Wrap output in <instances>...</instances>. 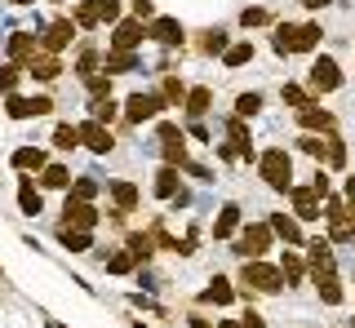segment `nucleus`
I'll list each match as a JSON object with an SVG mask.
<instances>
[{
	"mask_svg": "<svg viewBox=\"0 0 355 328\" xmlns=\"http://www.w3.org/2000/svg\"><path fill=\"white\" fill-rule=\"evenodd\" d=\"M320 36H324V31H320L315 23H302V27H275V36H271V49L275 53H311L320 45Z\"/></svg>",
	"mask_w": 355,
	"mask_h": 328,
	"instance_id": "nucleus-1",
	"label": "nucleus"
},
{
	"mask_svg": "<svg viewBox=\"0 0 355 328\" xmlns=\"http://www.w3.org/2000/svg\"><path fill=\"white\" fill-rule=\"evenodd\" d=\"M258 173H262V182L271 191H288V187H293V160H288L284 147L262 151V156H258Z\"/></svg>",
	"mask_w": 355,
	"mask_h": 328,
	"instance_id": "nucleus-2",
	"label": "nucleus"
},
{
	"mask_svg": "<svg viewBox=\"0 0 355 328\" xmlns=\"http://www.w3.org/2000/svg\"><path fill=\"white\" fill-rule=\"evenodd\" d=\"M240 284L249 293H280L284 289V275H280V266H266L262 257H253V262H244Z\"/></svg>",
	"mask_w": 355,
	"mask_h": 328,
	"instance_id": "nucleus-3",
	"label": "nucleus"
},
{
	"mask_svg": "<svg viewBox=\"0 0 355 328\" xmlns=\"http://www.w3.org/2000/svg\"><path fill=\"white\" fill-rule=\"evenodd\" d=\"M76 27H98V23H120V0H85V5H76L71 14Z\"/></svg>",
	"mask_w": 355,
	"mask_h": 328,
	"instance_id": "nucleus-4",
	"label": "nucleus"
},
{
	"mask_svg": "<svg viewBox=\"0 0 355 328\" xmlns=\"http://www.w3.org/2000/svg\"><path fill=\"white\" fill-rule=\"evenodd\" d=\"M271 239H275V231L266 222H253V226H244L240 231V239H236V253L244 257V262H253V257H262L266 248H271Z\"/></svg>",
	"mask_w": 355,
	"mask_h": 328,
	"instance_id": "nucleus-5",
	"label": "nucleus"
},
{
	"mask_svg": "<svg viewBox=\"0 0 355 328\" xmlns=\"http://www.w3.org/2000/svg\"><path fill=\"white\" fill-rule=\"evenodd\" d=\"M306 80H311V93H333V89L342 84V71H338V62H333L329 53H320V58L311 62Z\"/></svg>",
	"mask_w": 355,
	"mask_h": 328,
	"instance_id": "nucleus-6",
	"label": "nucleus"
},
{
	"mask_svg": "<svg viewBox=\"0 0 355 328\" xmlns=\"http://www.w3.org/2000/svg\"><path fill=\"white\" fill-rule=\"evenodd\" d=\"M288 200H293V217H297V222H315L324 195H320L315 187H288Z\"/></svg>",
	"mask_w": 355,
	"mask_h": 328,
	"instance_id": "nucleus-7",
	"label": "nucleus"
},
{
	"mask_svg": "<svg viewBox=\"0 0 355 328\" xmlns=\"http://www.w3.org/2000/svg\"><path fill=\"white\" fill-rule=\"evenodd\" d=\"M160 151H164V164H178V169L187 164V134L169 120L160 125Z\"/></svg>",
	"mask_w": 355,
	"mask_h": 328,
	"instance_id": "nucleus-8",
	"label": "nucleus"
},
{
	"mask_svg": "<svg viewBox=\"0 0 355 328\" xmlns=\"http://www.w3.org/2000/svg\"><path fill=\"white\" fill-rule=\"evenodd\" d=\"M5 111H9V120H36V116L53 111V98H18V93H9Z\"/></svg>",
	"mask_w": 355,
	"mask_h": 328,
	"instance_id": "nucleus-9",
	"label": "nucleus"
},
{
	"mask_svg": "<svg viewBox=\"0 0 355 328\" xmlns=\"http://www.w3.org/2000/svg\"><path fill=\"white\" fill-rule=\"evenodd\" d=\"M62 226L94 231V226H98V209H94L89 200H71V195H67V204H62Z\"/></svg>",
	"mask_w": 355,
	"mask_h": 328,
	"instance_id": "nucleus-10",
	"label": "nucleus"
},
{
	"mask_svg": "<svg viewBox=\"0 0 355 328\" xmlns=\"http://www.w3.org/2000/svg\"><path fill=\"white\" fill-rule=\"evenodd\" d=\"M160 107H164V98H160V93H133L129 102H125V120H129V125L155 120V116H160Z\"/></svg>",
	"mask_w": 355,
	"mask_h": 328,
	"instance_id": "nucleus-11",
	"label": "nucleus"
},
{
	"mask_svg": "<svg viewBox=\"0 0 355 328\" xmlns=\"http://www.w3.org/2000/svg\"><path fill=\"white\" fill-rule=\"evenodd\" d=\"M71 36H76V23H71V18H53V23L44 27L40 49H44V53H62L67 45H71Z\"/></svg>",
	"mask_w": 355,
	"mask_h": 328,
	"instance_id": "nucleus-12",
	"label": "nucleus"
},
{
	"mask_svg": "<svg viewBox=\"0 0 355 328\" xmlns=\"http://www.w3.org/2000/svg\"><path fill=\"white\" fill-rule=\"evenodd\" d=\"M142 40H147V27L138 18H120L116 31H111V49H138Z\"/></svg>",
	"mask_w": 355,
	"mask_h": 328,
	"instance_id": "nucleus-13",
	"label": "nucleus"
},
{
	"mask_svg": "<svg viewBox=\"0 0 355 328\" xmlns=\"http://www.w3.org/2000/svg\"><path fill=\"white\" fill-rule=\"evenodd\" d=\"M147 36H151V40H160L164 49H178V45L187 40V31H182V23H178V18H151Z\"/></svg>",
	"mask_w": 355,
	"mask_h": 328,
	"instance_id": "nucleus-14",
	"label": "nucleus"
},
{
	"mask_svg": "<svg viewBox=\"0 0 355 328\" xmlns=\"http://www.w3.org/2000/svg\"><path fill=\"white\" fill-rule=\"evenodd\" d=\"M80 129V142L89 151H98V156H107L111 147H116V138H111V129L107 125H98V120H85V125H76Z\"/></svg>",
	"mask_w": 355,
	"mask_h": 328,
	"instance_id": "nucleus-15",
	"label": "nucleus"
},
{
	"mask_svg": "<svg viewBox=\"0 0 355 328\" xmlns=\"http://www.w3.org/2000/svg\"><path fill=\"white\" fill-rule=\"evenodd\" d=\"M297 125H302L306 134H333V116H329L320 102H306V107H297Z\"/></svg>",
	"mask_w": 355,
	"mask_h": 328,
	"instance_id": "nucleus-16",
	"label": "nucleus"
},
{
	"mask_svg": "<svg viewBox=\"0 0 355 328\" xmlns=\"http://www.w3.org/2000/svg\"><path fill=\"white\" fill-rule=\"evenodd\" d=\"M40 53V40L31 36V31H14L9 36V62H18V67H27L31 58Z\"/></svg>",
	"mask_w": 355,
	"mask_h": 328,
	"instance_id": "nucleus-17",
	"label": "nucleus"
},
{
	"mask_svg": "<svg viewBox=\"0 0 355 328\" xmlns=\"http://www.w3.org/2000/svg\"><path fill=\"white\" fill-rule=\"evenodd\" d=\"M22 71L49 84V80H58V75H62V62H58V53H44V49H40V53H36V58H31V62H27Z\"/></svg>",
	"mask_w": 355,
	"mask_h": 328,
	"instance_id": "nucleus-18",
	"label": "nucleus"
},
{
	"mask_svg": "<svg viewBox=\"0 0 355 328\" xmlns=\"http://www.w3.org/2000/svg\"><path fill=\"white\" fill-rule=\"evenodd\" d=\"M315 275V289H320V302L324 306H338L342 302V280H338V271L324 266V271H311Z\"/></svg>",
	"mask_w": 355,
	"mask_h": 328,
	"instance_id": "nucleus-19",
	"label": "nucleus"
},
{
	"mask_svg": "<svg viewBox=\"0 0 355 328\" xmlns=\"http://www.w3.org/2000/svg\"><path fill=\"white\" fill-rule=\"evenodd\" d=\"M111 200H116V217L138 209V187L133 182H111Z\"/></svg>",
	"mask_w": 355,
	"mask_h": 328,
	"instance_id": "nucleus-20",
	"label": "nucleus"
},
{
	"mask_svg": "<svg viewBox=\"0 0 355 328\" xmlns=\"http://www.w3.org/2000/svg\"><path fill=\"white\" fill-rule=\"evenodd\" d=\"M58 244L71 253H89L94 248V231H76V226H58Z\"/></svg>",
	"mask_w": 355,
	"mask_h": 328,
	"instance_id": "nucleus-21",
	"label": "nucleus"
},
{
	"mask_svg": "<svg viewBox=\"0 0 355 328\" xmlns=\"http://www.w3.org/2000/svg\"><path fill=\"white\" fill-rule=\"evenodd\" d=\"M271 226L275 235H284V244H302V226H297V217H288V213H271Z\"/></svg>",
	"mask_w": 355,
	"mask_h": 328,
	"instance_id": "nucleus-22",
	"label": "nucleus"
},
{
	"mask_svg": "<svg viewBox=\"0 0 355 328\" xmlns=\"http://www.w3.org/2000/svg\"><path fill=\"white\" fill-rule=\"evenodd\" d=\"M44 164H49V160H44L40 147H18V151H14V169H18V173H40Z\"/></svg>",
	"mask_w": 355,
	"mask_h": 328,
	"instance_id": "nucleus-23",
	"label": "nucleus"
},
{
	"mask_svg": "<svg viewBox=\"0 0 355 328\" xmlns=\"http://www.w3.org/2000/svg\"><path fill=\"white\" fill-rule=\"evenodd\" d=\"M18 209L27 213V217H36V213L44 209V200H40V191H36V182H31V178L18 182Z\"/></svg>",
	"mask_w": 355,
	"mask_h": 328,
	"instance_id": "nucleus-24",
	"label": "nucleus"
},
{
	"mask_svg": "<svg viewBox=\"0 0 355 328\" xmlns=\"http://www.w3.org/2000/svg\"><path fill=\"white\" fill-rule=\"evenodd\" d=\"M236 226H240V204H222V213H218V222H214V239H231V235H236Z\"/></svg>",
	"mask_w": 355,
	"mask_h": 328,
	"instance_id": "nucleus-25",
	"label": "nucleus"
},
{
	"mask_svg": "<svg viewBox=\"0 0 355 328\" xmlns=\"http://www.w3.org/2000/svg\"><path fill=\"white\" fill-rule=\"evenodd\" d=\"M40 187H49V191L71 187V173H67V164H44V169H40Z\"/></svg>",
	"mask_w": 355,
	"mask_h": 328,
	"instance_id": "nucleus-26",
	"label": "nucleus"
},
{
	"mask_svg": "<svg viewBox=\"0 0 355 328\" xmlns=\"http://www.w3.org/2000/svg\"><path fill=\"white\" fill-rule=\"evenodd\" d=\"M107 71H116V75L138 71V53H133V49H111L107 53Z\"/></svg>",
	"mask_w": 355,
	"mask_h": 328,
	"instance_id": "nucleus-27",
	"label": "nucleus"
},
{
	"mask_svg": "<svg viewBox=\"0 0 355 328\" xmlns=\"http://www.w3.org/2000/svg\"><path fill=\"white\" fill-rule=\"evenodd\" d=\"M155 195H160V200H173L178 195V164H164V169L155 173Z\"/></svg>",
	"mask_w": 355,
	"mask_h": 328,
	"instance_id": "nucleus-28",
	"label": "nucleus"
},
{
	"mask_svg": "<svg viewBox=\"0 0 355 328\" xmlns=\"http://www.w3.org/2000/svg\"><path fill=\"white\" fill-rule=\"evenodd\" d=\"M205 302H214V306H227L231 298H236V289H231V280H222V275H214V284H209L205 293H200Z\"/></svg>",
	"mask_w": 355,
	"mask_h": 328,
	"instance_id": "nucleus-29",
	"label": "nucleus"
},
{
	"mask_svg": "<svg viewBox=\"0 0 355 328\" xmlns=\"http://www.w3.org/2000/svg\"><path fill=\"white\" fill-rule=\"evenodd\" d=\"M182 102H187V116H191V120H200V116L209 111V102H214V93H209L205 84H200V89H191V93L182 98Z\"/></svg>",
	"mask_w": 355,
	"mask_h": 328,
	"instance_id": "nucleus-30",
	"label": "nucleus"
},
{
	"mask_svg": "<svg viewBox=\"0 0 355 328\" xmlns=\"http://www.w3.org/2000/svg\"><path fill=\"white\" fill-rule=\"evenodd\" d=\"M280 275H284V284H302V275H306L302 257H297L293 248H284V262H280Z\"/></svg>",
	"mask_w": 355,
	"mask_h": 328,
	"instance_id": "nucleus-31",
	"label": "nucleus"
},
{
	"mask_svg": "<svg viewBox=\"0 0 355 328\" xmlns=\"http://www.w3.org/2000/svg\"><path fill=\"white\" fill-rule=\"evenodd\" d=\"M311 271H324V266H333V244L329 239H311Z\"/></svg>",
	"mask_w": 355,
	"mask_h": 328,
	"instance_id": "nucleus-32",
	"label": "nucleus"
},
{
	"mask_svg": "<svg viewBox=\"0 0 355 328\" xmlns=\"http://www.w3.org/2000/svg\"><path fill=\"white\" fill-rule=\"evenodd\" d=\"M53 147H58V151H76V147H80V129H76V125H58V129H53Z\"/></svg>",
	"mask_w": 355,
	"mask_h": 328,
	"instance_id": "nucleus-33",
	"label": "nucleus"
},
{
	"mask_svg": "<svg viewBox=\"0 0 355 328\" xmlns=\"http://www.w3.org/2000/svg\"><path fill=\"white\" fill-rule=\"evenodd\" d=\"M129 253L138 257V262H147V257L155 253V239H151V231H138V235H129Z\"/></svg>",
	"mask_w": 355,
	"mask_h": 328,
	"instance_id": "nucleus-34",
	"label": "nucleus"
},
{
	"mask_svg": "<svg viewBox=\"0 0 355 328\" xmlns=\"http://www.w3.org/2000/svg\"><path fill=\"white\" fill-rule=\"evenodd\" d=\"M200 53H227V31H200Z\"/></svg>",
	"mask_w": 355,
	"mask_h": 328,
	"instance_id": "nucleus-35",
	"label": "nucleus"
},
{
	"mask_svg": "<svg viewBox=\"0 0 355 328\" xmlns=\"http://www.w3.org/2000/svg\"><path fill=\"white\" fill-rule=\"evenodd\" d=\"M249 58H253V45H249V40H240V45H227V53H222V62H227V67H244Z\"/></svg>",
	"mask_w": 355,
	"mask_h": 328,
	"instance_id": "nucleus-36",
	"label": "nucleus"
},
{
	"mask_svg": "<svg viewBox=\"0 0 355 328\" xmlns=\"http://www.w3.org/2000/svg\"><path fill=\"white\" fill-rule=\"evenodd\" d=\"M133 266H138V257H133L129 248H120V253L107 257V271H111V275H125V271H133Z\"/></svg>",
	"mask_w": 355,
	"mask_h": 328,
	"instance_id": "nucleus-37",
	"label": "nucleus"
},
{
	"mask_svg": "<svg viewBox=\"0 0 355 328\" xmlns=\"http://www.w3.org/2000/svg\"><path fill=\"white\" fill-rule=\"evenodd\" d=\"M89 111H94L98 125H111V120H116V102H111V93L107 98H94V102H89Z\"/></svg>",
	"mask_w": 355,
	"mask_h": 328,
	"instance_id": "nucleus-38",
	"label": "nucleus"
},
{
	"mask_svg": "<svg viewBox=\"0 0 355 328\" xmlns=\"http://www.w3.org/2000/svg\"><path fill=\"white\" fill-rule=\"evenodd\" d=\"M329 169H342V164H347V142H342L338 134H329Z\"/></svg>",
	"mask_w": 355,
	"mask_h": 328,
	"instance_id": "nucleus-39",
	"label": "nucleus"
},
{
	"mask_svg": "<svg viewBox=\"0 0 355 328\" xmlns=\"http://www.w3.org/2000/svg\"><path fill=\"white\" fill-rule=\"evenodd\" d=\"M98 191H103V187H98L94 178H76V182H71V200H89V204H94Z\"/></svg>",
	"mask_w": 355,
	"mask_h": 328,
	"instance_id": "nucleus-40",
	"label": "nucleus"
},
{
	"mask_svg": "<svg viewBox=\"0 0 355 328\" xmlns=\"http://www.w3.org/2000/svg\"><path fill=\"white\" fill-rule=\"evenodd\" d=\"M160 98H164V102H182V98H187V84L178 80V75H164V89H160Z\"/></svg>",
	"mask_w": 355,
	"mask_h": 328,
	"instance_id": "nucleus-41",
	"label": "nucleus"
},
{
	"mask_svg": "<svg viewBox=\"0 0 355 328\" xmlns=\"http://www.w3.org/2000/svg\"><path fill=\"white\" fill-rule=\"evenodd\" d=\"M262 111V93H240L236 98V116H258Z\"/></svg>",
	"mask_w": 355,
	"mask_h": 328,
	"instance_id": "nucleus-42",
	"label": "nucleus"
},
{
	"mask_svg": "<svg viewBox=\"0 0 355 328\" xmlns=\"http://www.w3.org/2000/svg\"><path fill=\"white\" fill-rule=\"evenodd\" d=\"M280 98H284L288 107H306V102H311V93L302 89V84H284V89H280Z\"/></svg>",
	"mask_w": 355,
	"mask_h": 328,
	"instance_id": "nucleus-43",
	"label": "nucleus"
},
{
	"mask_svg": "<svg viewBox=\"0 0 355 328\" xmlns=\"http://www.w3.org/2000/svg\"><path fill=\"white\" fill-rule=\"evenodd\" d=\"M240 23L244 27H266V23H271V14H266L262 5H253V9H244V14H240Z\"/></svg>",
	"mask_w": 355,
	"mask_h": 328,
	"instance_id": "nucleus-44",
	"label": "nucleus"
},
{
	"mask_svg": "<svg viewBox=\"0 0 355 328\" xmlns=\"http://www.w3.org/2000/svg\"><path fill=\"white\" fill-rule=\"evenodd\" d=\"M18 75H22V67H18V62H5V67H0V89H5V93H14Z\"/></svg>",
	"mask_w": 355,
	"mask_h": 328,
	"instance_id": "nucleus-45",
	"label": "nucleus"
},
{
	"mask_svg": "<svg viewBox=\"0 0 355 328\" xmlns=\"http://www.w3.org/2000/svg\"><path fill=\"white\" fill-rule=\"evenodd\" d=\"M94 67H98V53H94V49H85V53H80V62H76V71H80L85 80H89V75H98Z\"/></svg>",
	"mask_w": 355,
	"mask_h": 328,
	"instance_id": "nucleus-46",
	"label": "nucleus"
},
{
	"mask_svg": "<svg viewBox=\"0 0 355 328\" xmlns=\"http://www.w3.org/2000/svg\"><path fill=\"white\" fill-rule=\"evenodd\" d=\"M85 84H89V93H94V98H107L111 93V80H107V75H89Z\"/></svg>",
	"mask_w": 355,
	"mask_h": 328,
	"instance_id": "nucleus-47",
	"label": "nucleus"
},
{
	"mask_svg": "<svg viewBox=\"0 0 355 328\" xmlns=\"http://www.w3.org/2000/svg\"><path fill=\"white\" fill-rule=\"evenodd\" d=\"M133 18H138V23L142 18H155V5L151 0H133Z\"/></svg>",
	"mask_w": 355,
	"mask_h": 328,
	"instance_id": "nucleus-48",
	"label": "nucleus"
},
{
	"mask_svg": "<svg viewBox=\"0 0 355 328\" xmlns=\"http://www.w3.org/2000/svg\"><path fill=\"white\" fill-rule=\"evenodd\" d=\"M240 328H266V320H262L258 311H244V315H240Z\"/></svg>",
	"mask_w": 355,
	"mask_h": 328,
	"instance_id": "nucleus-49",
	"label": "nucleus"
},
{
	"mask_svg": "<svg viewBox=\"0 0 355 328\" xmlns=\"http://www.w3.org/2000/svg\"><path fill=\"white\" fill-rule=\"evenodd\" d=\"M187 324H191V328H214V324L205 320V315H187Z\"/></svg>",
	"mask_w": 355,
	"mask_h": 328,
	"instance_id": "nucleus-50",
	"label": "nucleus"
},
{
	"mask_svg": "<svg viewBox=\"0 0 355 328\" xmlns=\"http://www.w3.org/2000/svg\"><path fill=\"white\" fill-rule=\"evenodd\" d=\"M302 5H306V9H324L329 0H302Z\"/></svg>",
	"mask_w": 355,
	"mask_h": 328,
	"instance_id": "nucleus-51",
	"label": "nucleus"
},
{
	"mask_svg": "<svg viewBox=\"0 0 355 328\" xmlns=\"http://www.w3.org/2000/svg\"><path fill=\"white\" fill-rule=\"evenodd\" d=\"M218 328H240V320H222V324H218Z\"/></svg>",
	"mask_w": 355,
	"mask_h": 328,
	"instance_id": "nucleus-52",
	"label": "nucleus"
},
{
	"mask_svg": "<svg viewBox=\"0 0 355 328\" xmlns=\"http://www.w3.org/2000/svg\"><path fill=\"white\" fill-rule=\"evenodd\" d=\"M9 5H31V0H9Z\"/></svg>",
	"mask_w": 355,
	"mask_h": 328,
	"instance_id": "nucleus-53",
	"label": "nucleus"
}]
</instances>
